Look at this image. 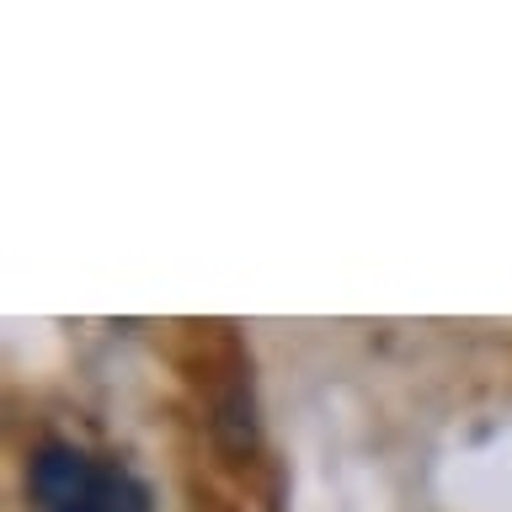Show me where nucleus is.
Segmentation results:
<instances>
[{"instance_id":"obj_1","label":"nucleus","mask_w":512,"mask_h":512,"mask_svg":"<svg viewBox=\"0 0 512 512\" xmlns=\"http://www.w3.org/2000/svg\"><path fill=\"white\" fill-rule=\"evenodd\" d=\"M32 512H150V486L128 464L80 443H43L27 459Z\"/></svg>"}]
</instances>
